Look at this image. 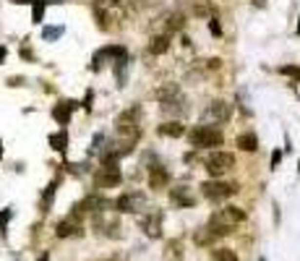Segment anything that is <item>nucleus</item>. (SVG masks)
<instances>
[{
    "mask_svg": "<svg viewBox=\"0 0 300 261\" xmlns=\"http://www.w3.org/2000/svg\"><path fill=\"white\" fill-rule=\"evenodd\" d=\"M240 222H245V212L238 209V206H224V209L214 212L212 217H209L206 227L212 230L217 238H222V235H230Z\"/></svg>",
    "mask_w": 300,
    "mask_h": 261,
    "instance_id": "nucleus-1",
    "label": "nucleus"
},
{
    "mask_svg": "<svg viewBox=\"0 0 300 261\" xmlns=\"http://www.w3.org/2000/svg\"><path fill=\"white\" fill-rule=\"evenodd\" d=\"M157 99H160V107H162L164 115L180 118V115L188 112V99L180 94L178 84H162V87L157 89Z\"/></svg>",
    "mask_w": 300,
    "mask_h": 261,
    "instance_id": "nucleus-2",
    "label": "nucleus"
},
{
    "mask_svg": "<svg viewBox=\"0 0 300 261\" xmlns=\"http://www.w3.org/2000/svg\"><path fill=\"white\" fill-rule=\"evenodd\" d=\"M115 130L123 139H128L131 144L141 136V110L139 107H131V110L120 112L118 120H115Z\"/></svg>",
    "mask_w": 300,
    "mask_h": 261,
    "instance_id": "nucleus-3",
    "label": "nucleus"
},
{
    "mask_svg": "<svg viewBox=\"0 0 300 261\" xmlns=\"http://www.w3.org/2000/svg\"><path fill=\"white\" fill-rule=\"evenodd\" d=\"M188 141H191V147H196V149H209V147H220L224 141V136L217 126H204V123H201V126H196L188 133Z\"/></svg>",
    "mask_w": 300,
    "mask_h": 261,
    "instance_id": "nucleus-4",
    "label": "nucleus"
},
{
    "mask_svg": "<svg viewBox=\"0 0 300 261\" xmlns=\"http://www.w3.org/2000/svg\"><path fill=\"white\" fill-rule=\"evenodd\" d=\"M201 194L209 201H224L232 194H238V186L235 183H224V180H206V183H201Z\"/></svg>",
    "mask_w": 300,
    "mask_h": 261,
    "instance_id": "nucleus-5",
    "label": "nucleus"
},
{
    "mask_svg": "<svg viewBox=\"0 0 300 261\" xmlns=\"http://www.w3.org/2000/svg\"><path fill=\"white\" fill-rule=\"evenodd\" d=\"M232 167H235V157H232L230 152H212V154L206 157V173L214 175V178L230 173Z\"/></svg>",
    "mask_w": 300,
    "mask_h": 261,
    "instance_id": "nucleus-6",
    "label": "nucleus"
},
{
    "mask_svg": "<svg viewBox=\"0 0 300 261\" xmlns=\"http://www.w3.org/2000/svg\"><path fill=\"white\" fill-rule=\"evenodd\" d=\"M110 58H115V63H118V60L128 58V50L120 47V44H107V47L97 50L94 58H92V71H100V68L104 65V60H110Z\"/></svg>",
    "mask_w": 300,
    "mask_h": 261,
    "instance_id": "nucleus-7",
    "label": "nucleus"
},
{
    "mask_svg": "<svg viewBox=\"0 0 300 261\" xmlns=\"http://www.w3.org/2000/svg\"><path fill=\"white\" fill-rule=\"evenodd\" d=\"M230 118H232V105L224 102V99H214L204 112V120L209 123H227Z\"/></svg>",
    "mask_w": 300,
    "mask_h": 261,
    "instance_id": "nucleus-8",
    "label": "nucleus"
},
{
    "mask_svg": "<svg viewBox=\"0 0 300 261\" xmlns=\"http://www.w3.org/2000/svg\"><path fill=\"white\" fill-rule=\"evenodd\" d=\"M146 206V198L141 196V194H123L115 201V209L118 212H125V214H136V212H141Z\"/></svg>",
    "mask_w": 300,
    "mask_h": 261,
    "instance_id": "nucleus-9",
    "label": "nucleus"
},
{
    "mask_svg": "<svg viewBox=\"0 0 300 261\" xmlns=\"http://www.w3.org/2000/svg\"><path fill=\"white\" fill-rule=\"evenodd\" d=\"M104 206H110L107 198H102V196L92 194V196L81 198V201H79L76 206H73V217H79V214H86V212H102Z\"/></svg>",
    "mask_w": 300,
    "mask_h": 261,
    "instance_id": "nucleus-10",
    "label": "nucleus"
},
{
    "mask_svg": "<svg viewBox=\"0 0 300 261\" xmlns=\"http://www.w3.org/2000/svg\"><path fill=\"white\" fill-rule=\"evenodd\" d=\"M141 230L149 238H162V212H152L141 217Z\"/></svg>",
    "mask_w": 300,
    "mask_h": 261,
    "instance_id": "nucleus-11",
    "label": "nucleus"
},
{
    "mask_svg": "<svg viewBox=\"0 0 300 261\" xmlns=\"http://www.w3.org/2000/svg\"><path fill=\"white\" fill-rule=\"evenodd\" d=\"M84 230H81V222H79V217H65V219H60L58 225H55V235L58 238H71V235H81Z\"/></svg>",
    "mask_w": 300,
    "mask_h": 261,
    "instance_id": "nucleus-12",
    "label": "nucleus"
},
{
    "mask_svg": "<svg viewBox=\"0 0 300 261\" xmlns=\"http://www.w3.org/2000/svg\"><path fill=\"white\" fill-rule=\"evenodd\" d=\"M76 107H79V102H71V99H68V102H58L55 107H52V118H55L60 126H68V123H71V112L76 110Z\"/></svg>",
    "mask_w": 300,
    "mask_h": 261,
    "instance_id": "nucleus-13",
    "label": "nucleus"
},
{
    "mask_svg": "<svg viewBox=\"0 0 300 261\" xmlns=\"http://www.w3.org/2000/svg\"><path fill=\"white\" fill-rule=\"evenodd\" d=\"M167 183H170V173L164 170V165L154 162L152 167H149V186H152V188H162V186H167Z\"/></svg>",
    "mask_w": 300,
    "mask_h": 261,
    "instance_id": "nucleus-14",
    "label": "nucleus"
},
{
    "mask_svg": "<svg viewBox=\"0 0 300 261\" xmlns=\"http://www.w3.org/2000/svg\"><path fill=\"white\" fill-rule=\"evenodd\" d=\"M170 198H172V204H175V206H196V196H193L191 188H185V186L172 188Z\"/></svg>",
    "mask_w": 300,
    "mask_h": 261,
    "instance_id": "nucleus-15",
    "label": "nucleus"
},
{
    "mask_svg": "<svg viewBox=\"0 0 300 261\" xmlns=\"http://www.w3.org/2000/svg\"><path fill=\"white\" fill-rule=\"evenodd\" d=\"M157 133L160 136H170V139H180V136L185 133V126L178 120H170V123H162L160 128H157Z\"/></svg>",
    "mask_w": 300,
    "mask_h": 261,
    "instance_id": "nucleus-16",
    "label": "nucleus"
},
{
    "mask_svg": "<svg viewBox=\"0 0 300 261\" xmlns=\"http://www.w3.org/2000/svg\"><path fill=\"white\" fill-rule=\"evenodd\" d=\"M170 50V34H157L152 44H149V52L152 55H162V52H167Z\"/></svg>",
    "mask_w": 300,
    "mask_h": 261,
    "instance_id": "nucleus-17",
    "label": "nucleus"
},
{
    "mask_svg": "<svg viewBox=\"0 0 300 261\" xmlns=\"http://www.w3.org/2000/svg\"><path fill=\"white\" fill-rule=\"evenodd\" d=\"M50 147L58 152V154H65V149H68V133L65 130H60V133H52L50 136Z\"/></svg>",
    "mask_w": 300,
    "mask_h": 261,
    "instance_id": "nucleus-18",
    "label": "nucleus"
},
{
    "mask_svg": "<svg viewBox=\"0 0 300 261\" xmlns=\"http://www.w3.org/2000/svg\"><path fill=\"white\" fill-rule=\"evenodd\" d=\"M238 149H243V152H256V149H259L256 133H240V136H238Z\"/></svg>",
    "mask_w": 300,
    "mask_h": 261,
    "instance_id": "nucleus-19",
    "label": "nucleus"
},
{
    "mask_svg": "<svg viewBox=\"0 0 300 261\" xmlns=\"http://www.w3.org/2000/svg\"><path fill=\"white\" fill-rule=\"evenodd\" d=\"M55 191H58V178H55V180H50V183H47V188H44V194H42V212H47L50 206H52Z\"/></svg>",
    "mask_w": 300,
    "mask_h": 261,
    "instance_id": "nucleus-20",
    "label": "nucleus"
},
{
    "mask_svg": "<svg viewBox=\"0 0 300 261\" xmlns=\"http://www.w3.org/2000/svg\"><path fill=\"white\" fill-rule=\"evenodd\" d=\"M47 3H50V0H34V5H32V21H34V24H40V21L44 19V8H47Z\"/></svg>",
    "mask_w": 300,
    "mask_h": 261,
    "instance_id": "nucleus-21",
    "label": "nucleus"
},
{
    "mask_svg": "<svg viewBox=\"0 0 300 261\" xmlns=\"http://www.w3.org/2000/svg\"><path fill=\"white\" fill-rule=\"evenodd\" d=\"M63 34H65V26H47L42 32V40L44 42H52V40H60Z\"/></svg>",
    "mask_w": 300,
    "mask_h": 261,
    "instance_id": "nucleus-22",
    "label": "nucleus"
},
{
    "mask_svg": "<svg viewBox=\"0 0 300 261\" xmlns=\"http://www.w3.org/2000/svg\"><path fill=\"white\" fill-rule=\"evenodd\" d=\"M212 261H238V256H235V251H230V248H214Z\"/></svg>",
    "mask_w": 300,
    "mask_h": 261,
    "instance_id": "nucleus-23",
    "label": "nucleus"
},
{
    "mask_svg": "<svg viewBox=\"0 0 300 261\" xmlns=\"http://www.w3.org/2000/svg\"><path fill=\"white\" fill-rule=\"evenodd\" d=\"M214 238H217V235H214L209 227H201L199 233H196V243H199V245H206V243H212Z\"/></svg>",
    "mask_w": 300,
    "mask_h": 261,
    "instance_id": "nucleus-24",
    "label": "nucleus"
},
{
    "mask_svg": "<svg viewBox=\"0 0 300 261\" xmlns=\"http://www.w3.org/2000/svg\"><path fill=\"white\" fill-rule=\"evenodd\" d=\"M11 217H13V209H11V206L0 212V235H5V225H8V219H11Z\"/></svg>",
    "mask_w": 300,
    "mask_h": 261,
    "instance_id": "nucleus-25",
    "label": "nucleus"
},
{
    "mask_svg": "<svg viewBox=\"0 0 300 261\" xmlns=\"http://www.w3.org/2000/svg\"><path fill=\"white\" fill-rule=\"evenodd\" d=\"M280 73L284 76H292V79H300V65H282Z\"/></svg>",
    "mask_w": 300,
    "mask_h": 261,
    "instance_id": "nucleus-26",
    "label": "nucleus"
},
{
    "mask_svg": "<svg viewBox=\"0 0 300 261\" xmlns=\"http://www.w3.org/2000/svg\"><path fill=\"white\" fill-rule=\"evenodd\" d=\"M209 29H212L214 37H222V26H220V19H217V16L209 19Z\"/></svg>",
    "mask_w": 300,
    "mask_h": 261,
    "instance_id": "nucleus-27",
    "label": "nucleus"
},
{
    "mask_svg": "<svg viewBox=\"0 0 300 261\" xmlns=\"http://www.w3.org/2000/svg\"><path fill=\"white\" fill-rule=\"evenodd\" d=\"M102 144H104V136L102 133H94V139H92V154H97V152L102 149Z\"/></svg>",
    "mask_w": 300,
    "mask_h": 261,
    "instance_id": "nucleus-28",
    "label": "nucleus"
},
{
    "mask_svg": "<svg viewBox=\"0 0 300 261\" xmlns=\"http://www.w3.org/2000/svg\"><path fill=\"white\" fill-rule=\"evenodd\" d=\"M167 256H170L172 261H178V259H180V251H178V240H172V243H170V253H167Z\"/></svg>",
    "mask_w": 300,
    "mask_h": 261,
    "instance_id": "nucleus-29",
    "label": "nucleus"
},
{
    "mask_svg": "<svg viewBox=\"0 0 300 261\" xmlns=\"http://www.w3.org/2000/svg\"><path fill=\"white\" fill-rule=\"evenodd\" d=\"M280 159H282V152H274V154H272V170L280 165Z\"/></svg>",
    "mask_w": 300,
    "mask_h": 261,
    "instance_id": "nucleus-30",
    "label": "nucleus"
},
{
    "mask_svg": "<svg viewBox=\"0 0 300 261\" xmlns=\"http://www.w3.org/2000/svg\"><path fill=\"white\" fill-rule=\"evenodd\" d=\"M5 55H8V50H5L3 44H0V63H3V60H5Z\"/></svg>",
    "mask_w": 300,
    "mask_h": 261,
    "instance_id": "nucleus-31",
    "label": "nucleus"
},
{
    "mask_svg": "<svg viewBox=\"0 0 300 261\" xmlns=\"http://www.w3.org/2000/svg\"><path fill=\"white\" fill-rule=\"evenodd\" d=\"M8 84H11V87H21V79H16V76H13V79H8Z\"/></svg>",
    "mask_w": 300,
    "mask_h": 261,
    "instance_id": "nucleus-32",
    "label": "nucleus"
},
{
    "mask_svg": "<svg viewBox=\"0 0 300 261\" xmlns=\"http://www.w3.org/2000/svg\"><path fill=\"white\" fill-rule=\"evenodd\" d=\"M13 3H19V5H24V3H34V0H13Z\"/></svg>",
    "mask_w": 300,
    "mask_h": 261,
    "instance_id": "nucleus-33",
    "label": "nucleus"
},
{
    "mask_svg": "<svg viewBox=\"0 0 300 261\" xmlns=\"http://www.w3.org/2000/svg\"><path fill=\"white\" fill-rule=\"evenodd\" d=\"M37 261H50V256H47V253H42V256L37 259Z\"/></svg>",
    "mask_w": 300,
    "mask_h": 261,
    "instance_id": "nucleus-34",
    "label": "nucleus"
},
{
    "mask_svg": "<svg viewBox=\"0 0 300 261\" xmlns=\"http://www.w3.org/2000/svg\"><path fill=\"white\" fill-rule=\"evenodd\" d=\"M0 157H3V141H0Z\"/></svg>",
    "mask_w": 300,
    "mask_h": 261,
    "instance_id": "nucleus-35",
    "label": "nucleus"
},
{
    "mask_svg": "<svg viewBox=\"0 0 300 261\" xmlns=\"http://www.w3.org/2000/svg\"><path fill=\"white\" fill-rule=\"evenodd\" d=\"M298 170H300V162H298Z\"/></svg>",
    "mask_w": 300,
    "mask_h": 261,
    "instance_id": "nucleus-36",
    "label": "nucleus"
},
{
    "mask_svg": "<svg viewBox=\"0 0 300 261\" xmlns=\"http://www.w3.org/2000/svg\"><path fill=\"white\" fill-rule=\"evenodd\" d=\"M261 261H266V259H261Z\"/></svg>",
    "mask_w": 300,
    "mask_h": 261,
    "instance_id": "nucleus-37",
    "label": "nucleus"
}]
</instances>
